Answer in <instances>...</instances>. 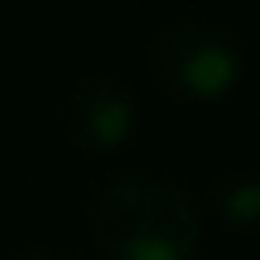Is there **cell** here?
<instances>
[{
  "mask_svg": "<svg viewBox=\"0 0 260 260\" xmlns=\"http://www.w3.org/2000/svg\"><path fill=\"white\" fill-rule=\"evenodd\" d=\"M137 128V101L123 82H87L73 101V133L87 151H114Z\"/></svg>",
  "mask_w": 260,
  "mask_h": 260,
  "instance_id": "obj_3",
  "label": "cell"
},
{
  "mask_svg": "<svg viewBox=\"0 0 260 260\" xmlns=\"http://www.w3.org/2000/svg\"><path fill=\"white\" fill-rule=\"evenodd\" d=\"M155 73L192 101H219L242 78V46L219 23H174L151 46Z\"/></svg>",
  "mask_w": 260,
  "mask_h": 260,
  "instance_id": "obj_2",
  "label": "cell"
},
{
  "mask_svg": "<svg viewBox=\"0 0 260 260\" xmlns=\"http://www.w3.org/2000/svg\"><path fill=\"white\" fill-rule=\"evenodd\" d=\"M260 210V187L251 178H242V183H233L229 192H224V219L229 224H251Z\"/></svg>",
  "mask_w": 260,
  "mask_h": 260,
  "instance_id": "obj_4",
  "label": "cell"
},
{
  "mask_svg": "<svg viewBox=\"0 0 260 260\" xmlns=\"http://www.w3.org/2000/svg\"><path fill=\"white\" fill-rule=\"evenodd\" d=\"M91 238L110 260H192L201 219L174 183L128 174L91 201Z\"/></svg>",
  "mask_w": 260,
  "mask_h": 260,
  "instance_id": "obj_1",
  "label": "cell"
},
{
  "mask_svg": "<svg viewBox=\"0 0 260 260\" xmlns=\"http://www.w3.org/2000/svg\"><path fill=\"white\" fill-rule=\"evenodd\" d=\"M18 260H64V256H55V251H27V256H18Z\"/></svg>",
  "mask_w": 260,
  "mask_h": 260,
  "instance_id": "obj_5",
  "label": "cell"
}]
</instances>
